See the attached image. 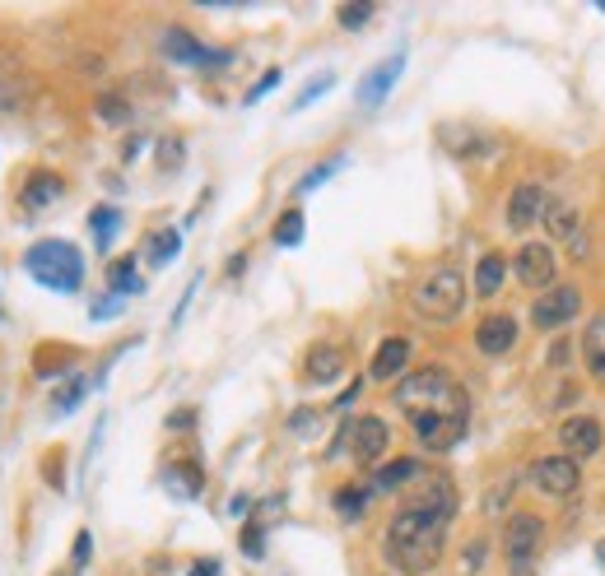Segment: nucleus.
<instances>
[{
    "mask_svg": "<svg viewBox=\"0 0 605 576\" xmlns=\"http://www.w3.org/2000/svg\"><path fill=\"white\" fill-rule=\"evenodd\" d=\"M541 549H545V520L535 516V512H512L508 516V530H504L508 572L512 576H531L535 563H541Z\"/></svg>",
    "mask_w": 605,
    "mask_h": 576,
    "instance_id": "nucleus-5",
    "label": "nucleus"
},
{
    "mask_svg": "<svg viewBox=\"0 0 605 576\" xmlns=\"http://www.w3.org/2000/svg\"><path fill=\"white\" fill-rule=\"evenodd\" d=\"M344 368H350L344 348H336V344H317L313 354H307V363H303V377H307V381H317V387H331V381L344 377Z\"/></svg>",
    "mask_w": 605,
    "mask_h": 576,
    "instance_id": "nucleus-17",
    "label": "nucleus"
},
{
    "mask_svg": "<svg viewBox=\"0 0 605 576\" xmlns=\"http://www.w3.org/2000/svg\"><path fill=\"white\" fill-rule=\"evenodd\" d=\"M541 223H545V233L555 237V242H573V237H578L582 215H578L573 205H564V200L549 196V209H545V219H541Z\"/></svg>",
    "mask_w": 605,
    "mask_h": 576,
    "instance_id": "nucleus-20",
    "label": "nucleus"
},
{
    "mask_svg": "<svg viewBox=\"0 0 605 576\" xmlns=\"http://www.w3.org/2000/svg\"><path fill=\"white\" fill-rule=\"evenodd\" d=\"M159 51H164L168 61H178V65H205V70L229 65V51H210L201 38H192L186 28H168L164 38H159Z\"/></svg>",
    "mask_w": 605,
    "mask_h": 576,
    "instance_id": "nucleus-11",
    "label": "nucleus"
},
{
    "mask_svg": "<svg viewBox=\"0 0 605 576\" xmlns=\"http://www.w3.org/2000/svg\"><path fill=\"white\" fill-rule=\"evenodd\" d=\"M89 557H94V539H89V530H80L75 535V549H71V572L80 576L84 567H89Z\"/></svg>",
    "mask_w": 605,
    "mask_h": 576,
    "instance_id": "nucleus-34",
    "label": "nucleus"
},
{
    "mask_svg": "<svg viewBox=\"0 0 605 576\" xmlns=\"http://www.w3.org/2000/svg\"><path fill=\"white\" fill-rule=\"evenodd\" d=\"M401 70H406V47L401 51H391L387 61H377L368 75L359 79V108L363 112H373V108H383L387 94L396 89V79H401Z\"/></svg>",
    "mask_w": 605,
    "mask_h": 576,
    "instance_id": "nucleus-12",
    "label": "nucleus"
},
{
    "mask_svg": "<svg viewBox=\"0 0 605 576\" xmlns=\"http://www.w3.org/2000/svg\"><path fill=\"white\" fill-rule=\"evenodd\" d=\"M61 196H65V186H61L57 172H33L28 186L20 191V205L28 209V215H43V209H47V205H57Z\"/></svg>",
    "mask_w": 605,
    "mask_h": 576,
    "instance_id": "nucleus-18",
    "label": "nucleus"
},
{
    "mask_svg": "<svg viewBox=\"0 0 605 576\" xmlns=\"http://www.w3.org/2000/svg\"><path fill=\"white\" fill-rule=\"evenodd\" d=\"M447 526H452V516H443L434 507H420V502H406V507L391 516L387 539H383L387 563L401 576L434 572L443 549H447Z\"/></svg>",
    "mask_w": 605,
    "mask_h": 576,
    "instance_id": "nucleus-1",
    "label": "nucleus"
},
{
    "mask_svg": "<svg viewBox=\"0 0 605 576\" xmlns=\"http://www.w3.org/2000/svg\"><path fill=\"white\" fill-rule=\"evenodd\" d=\"M340 442L350 446V456L359 461V465H377L387 456V446H391V428L383 424V418H354L350 428L340 432Z\"/></svg>",
    "mask_w": 605,
    "mask_h": 576,
    "instance_id": "nucleus-7",
    "label": "nucleus"
},
{
    "mask_svg": "<svg viewBox=\"0 0 605 576\" xmlns=\"http://www.w3.org/2000/svg\"><path fill=\"white\" fill-rule=\"evenodd\" d=\"M512 274L522 279L527 289H555V274H559V256H555V247L549 242H527L522 252L512 256Z\"/></svg>",
    "mask_w": 605,
    "mask_h": 576,
    "instance_id": "nucleus-8",
    "label": "nucleus"
},
{
    "mask_svg": "<svg viewBox=\"0 0 605 576\" xmlns=\"http://www.w3.org/2000/svg\"><path fill=\"white\" fill-rule=\"evenodd\" d=\"M512 344H517V321L508 311H489V317L475 326V348L484 358H504Z\"/></svg>",
    "mask_w": 605,
    "mask_h": 576,
    "instance_id": "nucleus-15",
    "label": "nucleus"
},
{
    "mask_svg": "<svg viewBox=\"0 0 605 576\" xmlns=\"http://www.w3.org/2000/svg\"><path fill=\"white\" fill-rule=\"evenodd\" d=\"M504 279H508V256H498V252L480 256V266H475V293L480 298H494V293L504 289Z\"/></svg>",
    "mask_w": 605,
    "mask_h": 576,
    "instance_id": "nucleus-22",
    "label": "nucleus"
},
{
    "mask_svg": "<svg viewBox=\"0 0 605 576\" xmlns=\"http://www.w3.org/2000/svg\"><path fill=\"white\" fill-rule=\"evenodd\" d=\"M121 311H126V298H121V293H108L102 303L89 307V321H112V317H121Z\"/></svg>",
    "mask_w": 605,
    "mask_h": 576,
    "instance_id": "nucleus-33",
    "label": "nucleus"
},
{
    "mask_svg": "<svg viewBox=\"0 0 605 576\" xmlns=\"http://www.w3.org/2000/svg\"><path fill=\"white\" fill-rule=\"evenodd\" d=\"M465 424L471 414L465 409H428V414H410V428L420 438L424 451H452L465 438Z\"/></svg>",
    "mask_w": 605,
    "mask_h": 576,
    "instance_id": "nucleus-6",
    "label": "nucleus"
},
{
    "mask_svg": "<svg viewBox=\"0 0 605 576\" xmlns=\"http://www.w3.org/2000/svg\"><path fill=\"white\" fill-rule=\"evenodd\" d=\"M414 311H420L424 321H457L461 317V307H465V274L457 266H438L434 274H424L420 279V289H414Z\"/></svg>",
    "mask_w": 605,
    "mask_h": 576,
    "instance_id": "nucleus-4",
    "label": "nucleus"
},
{
    "mask_svg": "<svg viewBox=\"0 0 605 576\" xmlns=\"http://www.w3.org/2000/svg\"><path fill=\"white\" fill-rule=\"evenodd\" d=\"M89 233H94V247H98V252H108L112 242H117V233H121V209H117V205H98V209H89Z\"/></svg>",
    "mask_w": 605,
    "mask_h": 576,
    "instance_id": "nucleus-23",
    "label": "nucleus"
},
{
    "mask_svg": "<svg viewBox=\"0 0 605 576\" xmlns=\"http://www.w3.org/2000/svg\"><path fill=\"white\" fill-rule=\"evenodd\" d=\"M396 405L406 414H428V409H465V391L447 368H420L396 381Z\"/></svg>",
    "mask_w": 605,
    "mask_h": 576,
    "instance_id": "nucleus-3",
    "label": "nucleus"
},
{
    "mask_svg": "<svg viewBox=\"0 0 605 576\" xmlns=\"http://www.w3.org/2000/svg\"><path fill=\"white\" fill-rule=\"evenodd\" d=\"M84 395H89V381H84V377H75L71 387H65V391H61L57 400H51V414H57V418H65V414H75V405H80Z\"/></svg>",
    "mask_w": 605,
    "mask_h": 576,
    "instance_id": "nucleus-28",
    "label": "nucleus"
},
{
    "mask_svg": "<svg viewBox=\"0 0 605 576\" xmlns=\"http://www.w3.org/2000/svg\"><path fill=\"white\" fill-rule=\"evenodd\" d=\"M126 117H131L126 98H117V94H102V98H98V121H108V126H121Z\"/></svg>",
    "mask_w": 605,
    "mask_h": 576,
    "instance_id": "nucleus-30",
    "label": "nucleus"
},
{
    "mask_svg": "<svg viewBox=\"0 0 605 576\" xmlns=\"http://www.w3.org/2000/svg\"><path fill=\"white\" fill-rule=\"evenodd\" d=\"M504 502H512V479L498 483L494 493H489V502H484V507H489V512H504Z\"/></svg>",
    "mask_w": 605,
    "mask_h": 576,
    "instance_id": "nucleus-38",
    "label": "nucleus"
},
{
    "mask_svg": "<svg viewBox=\"0 0 605 576\" xmlns=\"http://www.w3.org/2000/svg\"><path fill=\"white\" fill-rule=\"evenodd\" d=\"M586 368H592L596 381H605V348H596V354H586Z\"/></svg>",
    "mask_w": 605,
    "mask_h": 576,
    "instance_id": "nucleus-40",
    "label": "nucleus"
},
{
    "mask_svg": "<svg viewBox=\"0 0 605 576\" xmlns=\"http://www.w3.org/2000/svg\"><path fill=\"white\" fill-rule=\"evenodd\" d=\"M363 507H368V493H363V488H340V493H336V512L344 520H359Z\"/></svg>",
    "mask_w": 605,
    "mask_h": 576,
    "instance_id": "nucleus-29",
    "label": "nucleus"
},
{
    "mask_svg": "<svg viewBox=\"0 0 605 576\" xmlns=\"http://www.w3.org/2000/svg\"><path fill=\"white\" fill-rule=\"evenodd\" d=\"M186 576H219V563H215V557H201V563L186 572Z\"/></svg>",
    "mask_w": 605,
    "mask_h": 576,
    "instance_id": "nucleus-41",
    "label": "nucleus"
},
{
    "mask_svg": "<svg viewBox=\"0 0 605 576\" xmlns=\"http://www.w3.org/2000/svg\"><path fill=\"white\" fill-rule=\"evenodd\" d=\"M192 424H196V409H182V414H172V418H168V428H172V432H186Z\"/></svg>",
    "mask_w": 605,
    "mask_h": 576,
    "instance_id": "nucleus-39",
    "label": "nucleus"
},
{
    "mask_svg": "<svg viewBox=\"0 0 605 576\" xmlns=\"http://www.w3.org/2000/svg\"><path fill=\"white\" fill-rule=\"evenodd\" d=\"M275 84H280V70H266V75H262V79H256V89L247 94V102H262V98H266V94L275 89Z\"/></svg>",
    "mask_w": 605,
    "mask_h": 576,
    "instance_id": "nucleus-36",
    "label": "nucleus"
},
{
    "mask_svg": "<svg viewBox=\"0 0 605 576\" xmlns=\"http://www.w3.org/2000/svg\"><path fill=\"white\" fill-rule=\"evenodd\" d=\"M344 168V159H331V163H322V168H313V172H307V177L299 182V196H307V191H317L326 177H336V172Z\"/></svg>",
    "mask_w": 605,
    "mask_h": 576,
    "instance_id": "nucleus-32",
    "label": "nucleus"
},
{
    "mask_svg": "<svg viewBox=\"0 0 605 576\" xmlns=\"http://www.w3.org/2000/svg\"><path fill=\"white\" fill-rule=\"evenodd\" d=\"M484 563V544H471V549H465V572H475Z\"/></svg>",
    "mask_w": 605,
    "mask_h": 576,
    "instance_id": "nucleus-42",
    "label": "nucleus"
},
{
    "mask_svg": "<svg viewBox=\"0 0 605 576\" xmlns=\"http://www.w3.org/2000/svg\"><path fill=\"white\" fill-rule=\"evenodd\" d=\"M24 270L51 293H80V284H84V256L75 242H61V237L33 242L24 252Z\"/></svg>",
    "mask_w": 605,
    "mask_h": 576,
    "instance_id": "nucleus-2",
    "label": "nucleus"
},
{
    "mask_svg": "<svg viewBox=\"0 0 605 576\" xmlns=\"http://www.w3.org/2000/svg\"><path fill=\"white\" fill-rule=\"evenodd\" d=\"M182 252V233L178 229H164L149 237V266H168V260H178Z\"/></svg>",
    "mask_w": 605,
    "mask_h": 576,
    "instance_id": "nucleus-26",
    "label": "nucleus"
},
{
    "mask_svg": "<svg viewBox=\"0 0 605 576\" xmlns=\"http://www.w3.org/2000/svg\"><path fill=\"white\" fill-rule=\"evenodd\" d=\"M406 368H410V340L391 335V340L377 344L368 377H373V381H401V377H406Z\"/></svg>",
    "mask_w": 605,
    "mask_h": 576,
    "instance_id": "nucleus-16",
    "label": "nucleus"
},
{
    "mask_svg": "<svg viewBox=\"0 0 605 576\" xmlns=\"http://www.w3.org/2000/svg\"><path fill=\"white\" fill-rule=\"evenodd\" d=\"M336 20H340V28H363L373 20V5H340Z\"/></svg>",
    "mask_w": 605,
    "mask_h": 576,
    "instance_id": "nucleus-35",
    "label": "nucleus"
},
{
    "mask_svg": "<svg viewBox=\"0 0 605 576\" xmlns=\"http://www.w3.org/2000/svg\"><path fill=\"white\" fill-rule=\"evenodd\" d=\"M601 442H605V432H601V424L592 414H578V418H564L559 424V446H564V456H596L601 451Z\"/></svg>",
    "mask_w": 605,
    "mask_h": 576,
    "instance_id": "nucleus-14",
    "label": "nucleus"
},
{
    "mask_svg": "<svg viewBox=\"0 0 605 576\" xmlns=\"http://www.w3.org/2000/svg\"><path fill=\"white\" fill-rule=\"evenodd\" d=\"M545 209H549V191L541 182H522L512 191V200H508V229L512 233L535 229V223L545 219Z\"/></svg>",
    "mask_w": 605,
    "mask_h": 576,
    "instance_id": "nucleus-13",
    "label": "nucleus"
},
{
    "mask_svg": "<svg viewBox=\"0 0 605 576\" xmlns=\"http://www.w3.org/2000/svg\"><path fill=\"white\" fill-rule=\"evenodd\" d=\"M531 483L541 488L545 498H573L582 488V469L573 456H541L531 465Z\"/></svg>",
    "mask_w": 605,
    "mask_h": 576,
    "instance_id": "nucleus-9",
    "label": "nucleus"
},
{
    "mask_svg": "<svg viewBox=\"0 0 605 576\" xmlns=\"http://www.w3.org/2000/svg\"><path fill=\"white\" fill-rule=\"evenodd\" d=\"M168 483L178 488L182 498H201L205 475H201V465H192V461H178V465H168Z\"/></svg>",
    "mask_w": 605,
    "mask_h": 576,
    "instance_id": "nucleus-24",
    "label": "nucleus"
},
{
    "mask_svg": "<svg viewBox=\"0 0 605 576\" xmlns=\"http://www.w3.org/2000/svg\"><path fill=\"white\" fill-rule=\"evenodd\" d=\"M108 284H112V293H141V274H135V256H121V260H112L108 266Z\"/></svg>",
    "mask_w": 605,
    "mask_h": 576,
    "instance_id": "nucleus-25",
    "label": "nucleus"
},
{
    "mask_svg": "<svg viewBox=\"0 0 605 576\" xmlns=\"http://www.w3.org/2000/svg\"><path fill=\"white\" fill-rule=\"evenodd\" d=\"M438 139L457 154V159H484V154H494V135H480V131H465V126H443Z\"/></svg>",
    "mask_w": 605,
    "mask_h": 576,
    "instance_id": "nucleus-19",
    "label": "nucleus"
},
{
    "mask_svg": "<svg viewBox=\"0 0 605 576\" xmlns=\"http://www.w3.org/2000/svg\"><path fill=\"white\" fill-rule=\"evenodd\" d=\"M331 84H336V75H322V79H313V84H303L299 98H293V112H303L307 102H317L322 94H331Z\"/></svg>",
    "mask_w": 605,
    "mask_h": 576,
    "instance_id": "nucleus-31",
    "label": "nucleus"
},
{
    "mask_svg": "<svg viewBox=\"0 0 605 576\" xmlns=\"http://www.w3.org/2000/svg\"><path fill=\"white\" fill-rule=\"evenodd\" d=\"M242 553H247V557H262V553H266V544H262V530H256V526H247V530H242Z\"/></svg>",
    "mask_w": 605,
    "mask_h": 576,
    "instance_id": "nucleus-37",
    "label": "nucleus"
},
{
    "mask_svg": "<svg viewBox=\"0 0 605 576\" xmlns=\"http://www.w3.org/2000/svg\"><path fill=\"white\" fill-rule=\"evenodd\" d=\"M578 311H582V293L573 284H555V289H545V298H535L531 321H535V330H564Z\"/></svg>",
    "mask_w": 605,
    "mask_h": 576,
    "instance_id": "nucleus-10",
    "label": "nucleus"
},
{
    "mask_svg": "<svg viewBox=\"0 0 605 576\" xmlns=\"http://www.w3.org/2000/svg\"><path fill=\"white\" fill-rule=\"evenodd\" d=\"M410 479H424V469H420V461H387L383 469L373 475V493H396V488H406Z\"/></svg>",
    "mask_w": 605,
    "mask_h": 576,
    "instance_id": "nucleus-21",
    "label": "nucleus"
},
{
    "mask_svg": "<svg viewBox=\"0 0 605 576\" xmlns=\"http://www.w3.org/2000/svg\"><path fill=\"white\" fill-rule=\"evenodd\" d=\"M299 242H303V215L289 209V215H280V223H275V247H299Z\"/></svg>",
    "mask_w": 605,
    "mask_h": 576,
    "instance_id": "nucleus-27",
    "label": "nucleus"
}]
</instances>
